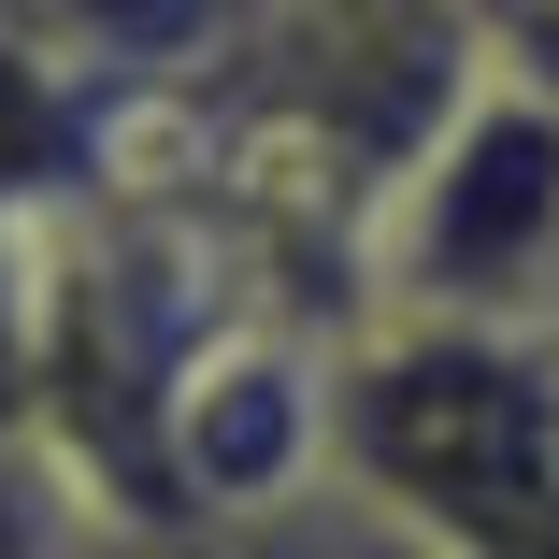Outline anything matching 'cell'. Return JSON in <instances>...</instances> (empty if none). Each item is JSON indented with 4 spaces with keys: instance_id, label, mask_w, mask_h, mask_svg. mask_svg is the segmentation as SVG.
I'll list each match as a JSON object with an SVG mask.
<instances>
[{
    "instance_id": "cell-1",
    "label": "cell",
    "mask_w": 559,
    "mask_h": 559,
    "mask_svg": "<svg viewBox=\"0 0 559 559\" xmlns=\"http://www.w3.org/2000/svg\"><path fill=\"white\" fill-rule=\"evenodd\" d=\"M359 301L444 316V330H559V86H531L502 58L460 100V130L373 215Z\"/></svg>"
},
{
    "instance_id": "cell-2",
    "label": "cell",
    "mask_w": 559,
    "mask_h": 559,
    "mask_svg": "<svg viewBox=\"0 0 559 559\" xmlns=\"http://www.w3.org/2000/svg\"><path fill=\"white\" fill-rule=\"evenodd\" d=\"M144 144V86L100 72L86 44L0 15V245H44L130 173Z\"/></svg>"
},
{
    "instance_id": "cell-3",
    "label": "cell",
    "mask_w": 559,
    "mask_h": 559,
    "mask_svg": "<svg viewBox=\"0 0 559 559\" xmlns=\"http://www.w3.org/2000/svg\"><path fill=\"white\" fill-rule=\"evenodd\" d=\"M116 559H158V545H116ZM173 559H460V545H430L416 516H388L373 488H301L287 516H245V531H187Z\"/></svg>"
},
{
    "instance_id": "cell-4",
    "label": "cell",
    "mask_w": 559,
    "mask_h": 559,
    "mask_svg": "<svg viewBox=\"0 0 559 559\" xmlns=\"http://www.w3.org/2000/svg\"><path fill=\"white\" fill-rule=\"evenodd\" d=\"M502 15H531V29H559V0H502Z\"/></svg>"
}]
</instances>
